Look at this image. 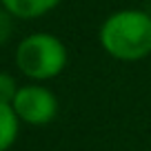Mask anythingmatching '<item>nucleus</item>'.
<instances>
[{
	"label": "nucleus",
	"instance_id": "f257e3e1",
	"mask_svg": "<svg viewBox=\"0 0 151 151\" xmlns=\"http://www.w3.org/2000/svg\"><path fill=\"white\" fill-rule=\"evenodd\" d=\"M100 47L120 62H138L151 56V16L140 9L111 14L100 27Z\"/></svg>",
	"mask_w": 151,
	"mask_h": 151
},
{
	"label": "nucleus",
	"instance_id": "f03ea898",
	"mask_svg": "<svg viewBox=\"0 0 151 151\" xmlns=\"http://www.w3.org/2000/svg\"><path fill=\"white\" fill-rule=\"evenodd\" d=\"M67 47L53 33H31L16 49V65L31 80H51L67 67Z\"/></svg>",
	"mask_w": 151,
	"mask_h": 151
},
{
	"label": "nucleus",
	"instance_id": "7ed1b4c3",
	"mask_svg": "<svg viewBox=\"0 0 151 151\" xmlns=\"http://www.w3.org/2000/svg\"><path fill=\"white\" fill-rule=\"evenodd\" d=\"M16 116L27 124H47L56 118L58 113V100L47 87L42 85H27L20 87L14 102Z\"/></svg>",
	"mask_w": 151,
	"mask_h": 151
},
{
	"label": "nucleus",
	"instance_id": "20e7f679",
	"mask_svg": "<svg viewBox=\"0 0 151 151\" xmlns=\"http://www.w3.org/2000/svg\"><path fill=\"white\" fill-rule=\"evenodd\" d=\"M5 11L16 18H38L56 9L60 0H0Z\"/></svg>",
	"mask_w": 151,
	"mask_h": 151
},
{
	"label": "nucleus",
	"instance_id": "39448f33",
	"mask_svg": "<svg viewBox=\"0 0 151 151\" xmlns=\"http://www.w3.org/2000/svg\"><path fill=\"white\" fill-rule=\"evenodd\" d=\"M20 118L16 116L11 104L0 102V151H7L18 138Z\"/></svg>",
	"mask_w": 151,
	"mask_h": 151
},
{
	"label": "nucleus",
	"instance_id": "423d86ee",
	"mask_svg": "<svg viewBox=\"0 0 151 151\" xmlns=\"http://www.w3.org/2000/svg\"><path fill=\"white\" fill-rule=\"evenodd\" d=\"M20 87L16 85L14 80V76L9 73H0V102H5V104H11L16 98V93H18Z\"/></svg>",
	"mask_w": 151,
	"mask_h": 151
},
{
	"label": "nucleus",
	"instance_id": "0eeeda50",
	"mask_svg": "<svg viewBox=\"0 0 151 151\" xmlns=\"http://www.w3.org/2000/svg\"><path fill=\"white\" fill-rule=\"evenodd\" d=\"M9 11H0V45H5L11 36V18Z\"/></svg>",
	"mask_w": 151,
	"mask_h": 151
}]
</instances>
